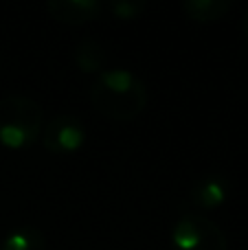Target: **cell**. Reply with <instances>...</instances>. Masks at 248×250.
Returning <instances> with one entry per match:
<instances>
[{
  "label": "cell",
  "mask_w": 248,
  "mask_h": 250,
  "mask_svg": "<svg viewBox=\"0 0 248 250\" xmlns=\"http://www.w3.org/2000/svg\"><path fill=\"white\" fill-rule=\"evenodd\" d=\"M233 9V0H185L183 13L196 22H215Z\"/></svg>",
  "instance_id": "ba28073f"
},
{
  "label": "cell",
  "mask_w": 248,
  "mask_h": 250,
  "mask_svg": "<svg viewBox=\"0 0 248 250\" xmlns=\"http://www.w3.org/2000/svg\"><path fill=\"white\" fill-rule=\"evenodd\" d=\"M231 182L222 173H205L193 182L189 191V200L200 211H215L228 200Z\"/></svg>",
  "instance_id": "8992f818"
},
{
  "label": "cell",
  "mask_w": 248,
  "mask_h": 250,
  "mask_svg": "<svg viewBox=\"0 0 248 250\" xmlns=\"http://www.w3.org/2000/svg\"><path fill=\"white\" fill-rule=\"evenodd\" d=\"M73 60L82 73H101L108 64V53L95 38H82L73 48Z\"/></svg>",
  "instance_id": "52a82bcc"
},
{
  "label": "cell",
  "mask_w": 248,
  "mask_h": 250,
  "mask_svg": "<svg viewBox=\"0 0 248 250\" xmlns=\"http://www.w3.org/2000/svg\"><path fill=\"white\" fill-rule=\"evenodd\" d=\"M88 138V129L83 121L75 114H57L44 125L42 145L53 156H68L83 147Z\"/></svg>",
  "instance_id": "277c9868"
},
{
  "label": "cell",
  "mask_w": 248,
  "mask_h": 250,
  "mask_svg": "<svg viewBox=\"0 0 248 250\" xmlns=\"http://www.w3.org/2000/svg\"><path fill=\"white\" fill-rule=\"evenodd\" d=\"M46 239H44L42 230L33 229V226H22L16 229L0 242V250H44Z\"/></svg>",
  "instance_id": "9c48e42d"
},
{
  "label": "cell",
  "mask_w": 248,
  "mask_h": 250,
  "mask_svg": "<svg viewBox=\"0 0 248 250\" xmlns=\"http://www.w3.org/2000/svg\"><path fill=\"white\" fill-rule=\"evenodd\" d=\"M105 4L99 0H48L46 11L55 22L68 26H82L103 13Z\"/></svg>",
  "instance_id": "5b68a950"
},
{
  "label": "cell",
  "mask_w": 248,
  "mask_h": 250,
  "mask_svg": "<svg viewBox=\"0 0 248 250\" xmlns=\"http://www.w3.org/2000/svg\"><path fill=\"white\" fill-rule=\"evenodd\" d=\"M242 33H244V38L248 40V9H246L244 18H242Z\"/></svg>",
  "instance_id": "8fae6325"
},
{
  "label": "cell",
  "mask_w": 248,
  "mask_h": 250,
  "mask_svg": "<svg viewBox=\"0 0 248 250\" xmlns=\"http://www.w3.org/2000/svg\"><path fill=\"white\" fill-rule=\"evenodd\" d=\"M44 112L35 99L9 95L0 99V145L9 149H26L42 134Z\"/></svg>",
  "instance_id": "7a4b0ae2"
},
{
  "label": "cell",
  "mask_w": 248,
  "mask_h": 250,
  "mask_svg": "<svg viewBox=\"0 0 248 250\" xmlns=\"http://www.w3.org/2000/svg\"><path fill=\"white\" fill-rule=\"evenodd\" d=\"M171 246L176 250H228V239L213 220L185 213L171 226Z\"/></svg>",
  "instance_id": "3957f363"
},
{
  "label": "cell",
  "mask_w": 248,
  "mask_h": 250,
  "mask_svg": "<svg viewBox=\"0 0 248 250\" xmlns=\"http://www.w3.org/2000/svg\"><path fill=\"white\" fill-rule=\"evenodd\" d=\"M90 101L112 121H134L147 105V88L132 70L105 68L90 83Z\"/></svg>",
  "instance_id": "6da1fadb"
},
{
  "label": "cell",
  "mask_w": 248,
  "mask_h": 250,
  "mask_svg": "<svg viewBox=\"0 0 248 250\" xmlns=\"http://www.w3.org/2000/svg\"><path fill=\"white\" fill-rule=\"evenodd\" d=\"M147 9L145 0H112L108 2V11L117 20H136Z\"/></svg>",
  "instance_id": "30bf717a"
}]
</instances>
